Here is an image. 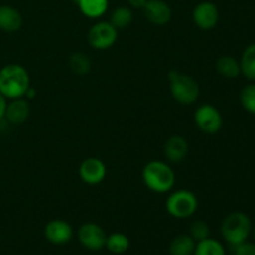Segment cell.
Instances as JSON below:
<instances>
[{
	"instance_id": "cell-11",
	"label": "cell",
	"mask_w": 255,
	"mask_h": 255,
	"mask_svg": "<svg viewBox=\"0 0 255 255\" xmlns=\"http://www.w3.org/2000/svg\"><path fill=\"white\" fill-rule=\"evenodd\" d=\"M44 236L46 241L54 246H65L74 237V229L66 221L54 219L45 226Z\"/></svg>"
},
{
	"instance_id": "cell-14",
	"label": "cell",
	"mask_w": 255,
	"mask_h": 255,
	"mask_svg": "<svg viewBox=\"0 0 255 255\" xmlns=\"http://www.w3.org/2000/svg\"><path fill=\"white\" fill-rule=\"evenodd\" d=\"M30 115L29 100L20 97V99L10 100L5 111V119L14 125H20L27 120Z\"/></svg>"
},
{
	"instance_id": "cell-26",
	"label": "cell",
	"mask_w": 255,
	"mask_h": 255,
	"mask_svg": "<svg viewBox=\"0 0 255 255\" xmlns=\"http://www.w3.org/2000/svg\"><path fill=\"white\" fill-rule=\"evenodd\" d=\"M234 255H255V243L247 241L234 247Z\"/></svg>"
},
{
	"instance_id": "cell-21",
	"label": "cell",
	"mask_w": 255,
	"mask_h": 255,
	"mask_svg": "<svg viewBox=\"0 0 255 255\" xmlns=\"http://www.w3.org/2000/svg\"><path fill=\"white\" fill-rule=\"evenodd\" d=\"M105 248L112 254H124L129 248V239L124 233H112L107 236Z\"/></svg>"
},
{
	"instance_id": "cell-23",
	"label": "cell",
	"mask_w": 255,
	"mask_h": 255,
	"mask_svg": "<svg viewBox=\"0 0 255 255\" xmlns=\"http://www.w3.org/2000/svg\"><path fill=\"white\" fill-rule=\"evenodd\" d=\"M132 20H133V12H132L131 7L121 5V6L116 7V9L112 11L110 22H111L117 30H120L126 29L127 26H129Z\"/></svg>"
},
{
	"instance_id": "cell-9",
	"label": "cell",
	"mask_w": 255,
	"mask_h": 255,
	"mask_svg": "<svg viewBox=\"0 0 255 255\" xmlns=\"http://www.w3.org/2000/svg\"><path fill=\"white\" fill-rule=\"evenodd\" d=\"M194 25L201 30L208 31L214 29L219 21V10L214 2L202 1L194 6L192 11Z\"/></svg>"
},
{
	"instance_id": "cell-30",
	"label": "cell",
	"mask_w": 255,
	"mask_h": 255,
	"mask_svg": "<svg viewBox=\"0 0 255 255\" xmlns=\"http://www.w3.org/2000/svg\"><path fill=\"white\" fill-rule=\"evenodd\" d=\"M254 238H255V228H254Z\"/></svg>"
},
{
	"instance_id": "cell-18",
	"label": "cell",
	"mask_w": 255,
	"mask_h": 255,
	"mask_svg": "<svg viewBox=\"0 0 255 255\" xmlns=\"http://www.w3.org/2000/svg\"><path fill=\"white\" fill-rule=\"evenodd\" d=\"M197 242L189 234L176 237L169 244V255H193Z\"/></svg>"
},
{
	"instance_id": "cell-7",
	"label": "cell",
	"mask_w": 255,
	"mask_h": 255,
	"mask_svg": "<svg viewBox=\"0 0 255 255\" xmlns=\"http://www.w3.org/2000/svg\"><path fill=\"white\" fill-rule=\"evenodd\" d=\"M194 122L202 132L214 134L223 127V117L221 111L211 104L201 105L194 112Z\"/></svg>"
},
{
	"instance_id": "cell-29",
	"label": "cell",
	"mask_w": 255,
	"mask_h": 255,
	"mask_svg": "<svg viewBox=\"0 0 255 255\" xmlns=\"http://www.w3.org/2000/svg\"><path fill=\"white\" fill-rule=\"evenodd\" d=\"M35 96H36V90H35L34 87L30 86L29 89H27L26 94H25L24 97H26V100H32Z\"/></svg>"
},
{
	"instance_id": "cell-1",
	"label": "cell",
	"mask_w": 255,
	"mask_h": 255,
	"mask_svg": "<svg viewBox=\"0 0 255 255\" xmlns=\"http://www.w3.org/2000/svg\"><path fill=\"white\" fill-rule=\"evenodd\" d=\"M30 87V76L24 66L9 64L0 70V94L6 100L24 97Z\"/></svg>"
},
{
	"instance_id": "cell-25",
	"label": "cell",
	"mask_w": 255,
	"mask_h": 255,
	"mask_svg": "<svg viewBox=\"0 0 255 255\" xmlns=\"http://www.w3.org/2000/svg\"><path fill=\"white\" fill-rule=\"evenodd\" d=\"M189 236L198 243V242L204 241V239L211 237V228L204 221H196L192 223L191 229H189Z\"/></svg>"
},
{
	"instance_id": "cell-3",
	"label": "cell",
	"mask_w": 255,
	"mask_h": 255,
	"mask_svg": "<svg viewBox=\"0 0 255 255\" xmlns=\"http://www.w3.org/2000/svg\"><path fill=\"white\" fill-rule=\"evenodd\" d=\"M252 221L243 212H233L228 214L222 222L221 232L224 241L234 247L248 241L252 233Z\"/></svg>"
},
{
	"instance_id": "cell-13",
	"label": "cell",
	"mask_w": 255,
	"mask_h": 255,
	"mask_svg": "<svg viewBox=\"0 0 255 255\" xmlns=\"http://www.w3.org/2000/svg\"><path fill=\"white\" fill-rule=\"evenodd\" d=\"M189 151L188 142L182 136H171L163 146L164 157L172 163H179L187 157Z\"/></svg>"
},
{
	"instance_id": "cell-20",
	"label": "cell",
	"mask_w": 255,
	"mask_h": 255,
	"mask_svg": "<svg viewBox=\"0 0 255 255\" xmlns=\"http://www.w3.org/2000/svg\"><path fill=\"white\" fill-rule=\"evenodd\" d=\"M193 255H226V248L221 242L209 237L196 244Z\"/></svg>"
},
{
	"instance_id": "cell-24",
	"label": "cell",
	"mask_w": 255,
	"mask_h": 255,
	"mask_svg": "<svg viewBox=\"0 0 255 255\" xmlns=\"http://www.w3.org/2000/svg\"><path fill=\"white\" fill-rule=\"evenodd\" d=\"M241 104L246 111L255 115V84L247 85L241 92Z\"/></svg>"
},
{
	"instance_id": "cell-8",
	"label": "cell",
	"mask_w": 255,
	"mask_h": 255,
	"mask_svg": "<svg viewBox=\"0 0 255 255\" xmlns=\"http://www.w3.org/2000/svg\"><path fill=\"white\" fill-rule=\"evenodd\" d=\"M77 237L81 246L91 252H99L104 249L107 238L102 227L92 222L82 224L77 232Z\"/></svg>"
},
{
	"instance_id": "cell-2",
	"label": "cell",
	"mask_w": 255,
	"mask_h": 255,
	"mask_svg": "<svg viewBox=\"0 0 255 255\" xmlns=\"http://www.w3.org/2000/svg\"><path fill=\"white\" fill-rule=\"evenodd\" d=\"M142 181L149 191L163 194L172 191L176 183V174L166 162L151 161L143 167Z\"/></svg>"
},
{
	"instance_id": "cell-27",
	"label": "cell",
	"mask_w": 255,
	"mask_h": 255,
	"mask_svg": "<svg viewBox=\"0 0 255 255\" xmlns=\"http://www.w3.org/2000/svg\"><path fill=\"white\" fill-rule=\"evenodd\" d=\"M128 1L129 7L132 9H143V6L146 5L147 0H127Z\"/></svg>"
},
{
	"instance_id": "cell-28",
	"label": "cell",
	"mask_w": 255,
	"mask_h": 255,
	"mask_svg": "<svg viewBox=\"0 0 255 255\" xmlns=\"http://www.w3.org/2000/svg\"><path fill=\"white\" fill-rule=\"evenodd\" d=\"M6 106H7V101H6V97L2 96L0 94V121L5 117V111H6Z\"/></svg>"
},
{
	"instance_id": "cell-19",
	"label": "cell",
	"mask_w": 255,
	"mask_h": 255,
	"mask_svg": "<svg viewBox=\"0 0 255 255\" xmlns=\"http://www.w3.org/2000/svg\"><path fill=\"white\" fill-rule=\"evenodd\" d=\"M239 62L242 74L251 81H255V44H251L244 49Z\"/></svg>"
},
{
	"instance_id": "cell-16",
	"label": "cell",
	"mask_w": 255,
	"mask_h": 255,
	"mask_svg": "<svg viewBox=\"0 0 255 255\" xmlns=\"http://www.w3.org/2000/svg\"><path fill=\"white\" fill-rule=\"evenodd\" d=\"M74 2L85 16L91 19L101 17L109 9V0H74Z\"/></svg>"
},
{
	"instance_id": "cell-17",
	"label": "cell",
	"mask_w": 255,
	"mask_h": 255,
	"mask_svg": "<svg viewBox=\"0 0 255 255\" xmlns=\"http://www.w3.org/2000/svg\"><path fill=\"white\" fill-rule=\"evenodd\" d=\"M216 69L218 74L226 79H237L242 74L241 62L236 57L229 55L219 57L216 64Z\"/></svg>"
},
{
	"instance_id": "cell-5",
	"label": "cell",
	"mask_w": 255,
	"mask_h": 255,
	"mask_svg": "<svg viewBox=\"0 0 255 255\" xmlns=\"http://www.w3.org/2000/svg\"><path fill=\"white\" fill-rule=\"evenodd\" d=\"M166 209L173 218H189L198 209V198L193 192L178 189L168 196L166 201Z\"/></svg>"
},
{
	"instance_id": "cell-6",
	"label": "cell",
	"mask_w": 255,
	"mask_h": 255,
	"mask_svg": "<svg viewBox=\"0 0 255 255\" xmlns=\"http://www.w3.org/2000/svg\"><path fill=\"white\" fill-rule=\"evenodd\" d=\"M119 30L110 21H97L90 27L87 32V41L90 46L96 50H107L117 41Z\"/></svg>"
},
{
	"instance_id": "cell-4",
	"label": "cell",
	"mask_w": 255,
	"mask_h": 255,
	"mask_svg": "<svg viewBox=\"0 0 255 255\" xmlns=\"http://www.w3.org/2000/svg\"><path fill=\"white\" fill-rule=\"evenodd\" d=\"M168 81L172 97L181 105H192L198 100L201 90L192 76L172 70L168 74Z\"/></svg>"
},
{
	"instance_id": "cell-22",
	"label": "cell",
	"mask_w": 255,
	"mask_h": 255,
	"mask_svg": "<svg viewBox=\"0 0 255 255\" xmlns=\"http://www.w3.org/2000/svg\"><path fill=\"white\" fill-rule=\"evenodd\" d=\"M69 66L74 74L79 75V76H84V75L89 74L91 71V60L84 52H74L69 59Z\"/></svg>"
},
{
	"instance_id": "cell-10",
	"label": "cell",
	"mask_w": 255,
	"mask_h": 255,
	"mask_svg": "<svg viewBox=\"0 0 255 255\" xmlns=\"http://www.w3.org/2000/svg\"><path fill=\"white\" fill-rule=\"evenodd\" d=\"M79 174L82 182L90 184V186H96V184H100L106 178V164L101 159L90 157V158H86L80 164Z\"/></svg>"
},
{
	"instance_id": "cell-15",
	"label": "cell",
	"mask_w": 255,
	"mask_h": 255,
	"mask_svg": "<svg viewBox=\"0 0 255 255\" xmlns=\"http://www.w3.org/2000/svg\"><path fill=\"white\" fill-rule=\"evenodd\" d=\"M22 26V15L10 5H0V30L4 32H16Z\"/></svg>"
},
{
	"instance_id": "cell-12",
	"label": "cell",
	"mask_w": 255,
	"mask_h": 255,
	"mask_svg": "<svg viewBox=\"0 0 255 255\" xmlns=\"http://www.w3.org/2000/svg\"><path fill=\"white\" fill-rule=\"evenodd\" d=\"M143 14L149 22L154 25H166L172 19V9L164 0H147Z\"/></svg>"
}]
</instances>
